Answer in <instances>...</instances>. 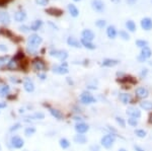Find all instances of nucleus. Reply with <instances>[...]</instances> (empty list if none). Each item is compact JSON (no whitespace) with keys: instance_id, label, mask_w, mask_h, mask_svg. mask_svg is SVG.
Segmentation results:
<instances>
[{"instance_id":"f257e3e1","label":"nucleus","mask_w":152,"mask_h":151,"mask_svg":"<svg viewBox=\"0 0 152 151\" xmlns=\"http://www.w3.org/2000/svg\"><path fill=\"white\" fill-rule=\"evenodd\" d=\"M115 141H116V137L114 134H108V135H104V137L102 138L100 143H102V145L104 146V148L109 149V148H111L114 145Z\"/></svg>"},{"instance_id":"f03ea898","label":"nucleus","mask_w":152,"mask_h":151,"mask_svg":"<svg viewBox=\"0 0 152 151\" xmlns=\"http://www.w3.org/2000/svg\"><path fill=\"white\" fill-rule=\"evenodd\" d=\"M80 101L81 103H84V105H90V103H95V99L92 96V94H90L89 92H86V91L81 93Z\"/></svg>"},{"instance_id":"7ed1b4c3","label":"nucleus","mask_w":152,"mask_h":151,"mask_svg":"<svg viewBox=\"0 0 152 151\" xmlns=\"http://www.w3.org/2000/svg\"><path fill=\"white\" fill-rule=\"evenodd\" d=\"M42 42H43L42 38H41L39 35H36V34H34V35H31L29 37V39H27V43H29V46L35 47V48H37L39 45L42 44Z\"/></svg>"},{"instance_id":"20e7f679","label":"nucleus","mask_w":152,"mask_h":151,"mask_svg":"<svg viewBox=\"0 0 152 151\" xmlns=\"http://www.w3.org/2000/svg\"><path fill=\"white\" fill-rule=\"evenodd\" d=\"M50 55L53 57H56L59 60H65L68 57V53L65 50H51Z\"/></svg>"},{"instance_id":"39448f33","label":"nucleus","mask_w":152,"mask_h":151,"mask_svg":"<svg viewBox=\"0 0 152 151\" xmlns=\"http://www.w3.org/2000/svg\"><path fill=\"white\" fill-rule=\"evenodd\" d=\"M135 94H136V96L138 97V99H145L149 96V91L148 89L145 88V87H138V88H136V90H135Z\"/></svg>"},{"instance_id":"423d86ee","label":"nucleus","mask_w":152,"mask_h":151,"mask_svg":"<svg viewBox=\"0 0 152 151\" xmlns=\"http://www.w3.org/2000/svg\"><path fill=\"white\" fill-rule=\"evenodd\" d=\"M127 115L130 117V118H135V119H139L141 117V110L139 108H135V107H130L127 108Z\"/></svg>"},{"instance_id":"0eeeda50","label":"nucleus","mask_w":152,"mask_h":151,"mask_svg":"<svg viewBox=\"0 0 152 151\" xmlns=\"http://www.w3.org/2000/svg\"><path fill=\"white\" fill-rule=\"evenodd\" d=\"M91 7L97 12H102L104 10V3L102 0H92L91 1Z\"/></svg>"},{"instance_id":"6e6552de","label":"nucleus","mask_w":152,"mask_h":151,"mask_svg":"<svg viewBox=\"0 0 152 151\" xmlns=\"http://www.w3.org/2000/svg\"><path fill=\"white\" fill-rule=\"evenodd\" d=\"M68 68H67V64H62V65H56L53 67V72L57 74H66L68 73Z\"/></svg>"},{"instance_id":"1a4fd4ad","label":"nucleus","mask_w":152,"mask_h":151,"mask_svg":"<svg viewBox=\"0 0 152 151\" xmlns=\"http://www.w3.org/2000/svg\"><path fill=\"white\" fill-rule=\"evenodd\" d=\"M46 13L50 14L52 16H61L62 13H63V10L59 9V8H56V7H50V8H47L46 9Z\"/></svg>"},{"instance_id":"9d476101","label":"nucleus","mask_w":152,"mask_h":151,"mask_svg":"<svg viewBox=\"0 0 152 151\" xmlns=\"http://www.w3.org/2000/svg\"><path fill=\"white\" fill-rule=\"evenodd\" d=\"M11 145L13 146L14 148H21L23 146V140L21 139L20 137H18V136H14V137L11 138Z\"/></svg>"},{"instance_id":"9b49d317","label":"nucleus","mask_w":152,"mask_h":151,"mask_svg":"<svg viewBox=\"0 0 152 151\" xmlns=\"http://www.w3.org/2000/svg\"><path fill=\"white\" fill-rule=\"evenodd\" d=\"M141 27L145 31H150L152 29V20L149 17H145L141 20Z\"/></svg>"},{"instance_id":"f8f14e48","label":"nucleus","mask_w":152,"mask_h":151,"mask_svg":"<svg viewBox=\"0 0 152 151\" xmlns=\"http://www.w3.org/2000/svg\"><path fill=\"white\" fill-rule=\"evenodd\" d=\"M88 129H89V127L87 126L85 123H78V124L75 126V130H76V132L78 134L86 133V132L88 131Z\"/></svg>"},{"instance_id":"ddd939ff","label":"nucleus","mask_w":152,"mask_h":151,"mask_svg":"<svg viewBox=\"0 0 152 151\" xmlns=\"http://www.w3.org/2000/svg\"><path fill=\"white\" fill-rule=\"evenodd\" d=\"M82 39L91 42L95 39V34H93V31H90V29H84V31H82Z\"/></svg>"},{"instance_id":"4468645a","label":"nucleus","mask_w":152,"mask_h":151,"mask_svg":"<svg viewBox=\"0 0 152 151\" xmlns=\"http://www.w3.org/2000/svg\"><path fill=\"white\" fill-rule=\"evenodd\" d=\"M0 22L3 24H9L10 23V16L7 12L0 11Z\"/></svg>"},{"instance_id":"2eb2a0df","label":"nucleus","mask_w":152,"mask_h":151,"mask_svg":"<svg viewBox=\"0 0 152 151\" xmlns=\"http://www.w3.org/2000/svg\"><path fill=\"white\" fill-rule=\"evenodd\" d=\"M27 18V13H25L23 10H18V11H16L15 13H14V20H16V22H23V20Z\"/></svg>"},{"instance_id":"dca6fc26","label":"nucleus","mask_w":152,"mask_h":151,"mask_svg":"<svg viewBox=\"0 0 152 151\" xmlns=\"http://www.w3.org/2000/svg\"><path fill=\"white\" fill-rule=\"evenodd\" d=\"M33 67L37 71H41V70L45 69V63L42 60H40V59H36L33 62Z\"/></svg>"},{"instance_id":"f3484780","label":"nucleus","mask_w":152,"mask_h":151,"mask_svg":"<svg viewBox=\"0 0 152 151\" xmlns=\"http://www.w3.org/2000/svg\"><path fill=\"white\" fill-rule=\"evenodd\" d=\"M120 101L124 103V105H127V103H130L132 101V96L129 93H120Z\"/></svg>"},{"instance_id":"a211bd4d","label":"nucleus","mask_w":152,"mask_h":151,"mask_svg":"<svg viewBox=\"0 0 152 151\" xmlns=\"http://www.w3.org/2000/svg\"><path fill=\"white\" fill-rule=\"evenodd\" d=\"M118 63H119V61L115 60V59H104V60L102 61V65L104 66V67H114Z\"/></svg>"},{"instance_id":"6ab92c4d","label":"nucleus","mask_w":152,"mask_h":151,"mask_svg":"<svg viewBox=\"0 0 152 151\" xmlns=\"http://www.w3.org/2000/svg\"><path fill=\"white\" fill-rule=\"evenodd\" d=\"M106 35L110 39H115L117 37V31H116V27L114 25H110L108 27V29H106Z\"/></svg>"},{"instance_id":"aec40b11","label":"nucleus","mask_w":152,"mask_h":151,"mask_svg":"<svg viewBox=\"0 0 152 151\" xmlns=\"http://www.w3.org/2000/svg\"><path fill=\"white\" fill-rule=\"evenodd\" d=\"M68 11L73 17H77L79 14V10L77 9V7L74 4H68Z\"/></svg>"},{"instance_id":"412c9836","label":"nucleus","mask_w":152,"mask_h":151,"mask_svg":"<svg viewBox=\"0 0 152 151\" xmlns=\"http://www.w3.org/2000/svg\"><path fill=\"white\" fill-rule=\"evenodd\" d=\"M74 141L78 144H85L87 139L83 134H77V135H75V137H74Z\"/></svg>"},{"instance_id":"4be33fe9","label":"nucleus","mask_w":152,"mask_h":151,"mask_svg":"<svg viewBox=\"0 0 152 151\" xmlns=\"http://www.w3.org/2000/svg\"><path fill=\"white\" fill-rule=\"evenodd\" d=\"M23 85H25V89L27 92H33L34 89H35V85H34V83L29 79H25Z\"/></svg>"},{"instance_id":"5701e85b","label":"nucleus","mask_w":152,"mask_h":151,"mask_svg":"<svg viewBox=\"0 0 152 151\" xmlns=\"http://www.w3.org/2000/svg\"><path fill=\"white\" fill-rule=\"evenodd\" d=\"M151 55H152V52L148 47L142 48V50H141V57H143L144 59H147V58H150Z\"/></svg>"},{"instance_id":"b1692460","label":"nucleus","mask_w":152,"mask_h":151,"mask_svg":"<svg viewBox=\"0 0 152 151\" xmlns=\"http://www.w3.org/2000/svg\"><path fill=\"white\" fill-rule=\"evenodd\" d=\"M50 113L53 117H55L58 120H61L63 118V114L61 113V110H57V108H50Z\"/></svg>"},{"instance_id":"393cba45","label":"nucleus","mask_w":152,"mask_h":151,"mask_svg":"<svg viewBox=\"0 0 152 151\" xmlns=\"http://www.w3.org/2000/svg\"><path fill=\"white\" fill-rule=\"evenodd\" d=\"M67 43L69 46H72V47H74V48H80V43H79L78 41L75 39V38H72V37H70V38H68V40H67Z\"/></svg>"},{"instance_id":"a878e982","label":"nucleus","mask_w":152,"mask_h":151,"mask_svg":"<svg viewBox=\"0 0 152 151\" xmlns=\"http://www.w3.org/2000/svg\"><path fill=\"white\" fill-rule=\"evenodd\" d=\"M140 107L141 108L145 110H152V101H143L140 103Z\"/></svg>"},{"instance_id":"bb28decb","label":"nucleus","mask_w":152,"mask_h":151,"mask_svg":"<svg viewBox=\"0 0 152 151\" xmlns=\"http://www.w3.org/2000/svg\"><path fill=\"white\" fill-rule=\"evenodd\" d=\"M81 44H82L86 49H89V50H95V45L91 43L90 41H87V40L81 39Z\"/></svg>"},{"instance_id":"cd10ccee","label":"nucleus","mask_w":152,"mask_h":151,"mask_svg":"<svg viewBox=\"0 0 152 151\" xmlns=\"http://www.w3.org/2000/svg\"><path fill=\"white\" fill-rule=\"evenodd\" d=\"M118 82H121V83H128V82H131V83H136V80L134 79L133 77H130V76H128V77H123V78H120V79H118Z\"/></svg>"},{"instance_id":"c85d7f7f","label":"nucleus","mask_w":152,"mask_h":151,"mask_svg":"<svg viewBox=\"0 0 152 151\" xmlns=\"http://www.w3.org/2000/svg\"><path fill=\"white\" fill-rule=\"evenodd\" d=\"M9 91H10L9 86L7 85L0 86V96H5V95H7L9 93Z\"/></svg>"},{"instance_id":"c756f323","label":"nucleus","mask_w":152,"mask_h":151,"mask_svg":"<svg viewBox=\"0 0 152 151\" xmlns=\"http://www.w3.org/2000/svg\"><path fill=\"white\" fill-rule=\"evenodd\" d=\"M42 24H43L42 20H35V22H33V23L31 24V29L32 31H38V29L42 27Z\"/></svg>"},{"instance_id":"7c9ffc66","label":"nucleus","mask_w":152,"mask_h":151,"mask_svg":"<svg viewBox=\"0 0 152 151\" xmlns=\"http://www.w3.org/2000/svg\"><path fill=\"white\" fill-rule=\"evenodd\" d=\"M126 27H127L130 31H136V24H135V22L133 20H128V22H126Z\"/></svg>"},{"instance_id":"2f4dec72","label":"nucleus","mask_w":152,"mask_h":151,"mask_svg":"<svg viewBox=\"0 0 152 151\" xmlns=\"http://www.w3.org/2000/svg\"><path fill=\"white\" fill-rule=\"evenodd\" d=\"M59 144H60V146L63 148V149H66V148H68L70 146L69 141H68L67 139H65V138H62V139H60Z\"/></svg>"},{"instance_id":"473e14b6","label":"nucleus","mask_w":152,"mask_h":151,"mask_svg":"<svg viewBox=\"0 0 152 151\" xmlns=\"http://www.w3.org/2000/svg\"><path fill=\"white\" fill-rule=\"evenodd\" d=\"M146 131H144L143 129H137L135 130V135L139 138H145L146 137Z\"/></svg>"},{"instance_id":"72a5a7b5","label":"nucleus","mask_w":152,"mask_h":151,"mask_svg":"<svg viewBox=\"0 0 152 151\" xmlns=\"http://www.w3.org/2000/svg\"><path fill=\"white\" fill-rule=\"evenodd\" d=\"M119 35H120V37H121L123 40H125V41H128V40L130 39L129 34H128L127 31H120Z\"/></svg>"},{"instance_id":"f704fd0d","label":"nucleus","mask_w":152,"mask_h":151,"mask_svg":"<svg viewBox=\"0 0 152 151\" xmlns=\"http://www.w3.org/2000/svg\"><path fill=\"white\" fill-rule=\"evenodd\" d=\"M116 122H117L118 125H120V127H122V128H125L126 127L125 121H124V119L121 118V117H117V118H116Z\"/></svg>"},{"instance_id":"c9c22d12","label":"nucleus","mask_w":152,"mask_h":151,"mask_svg":"<svg viewBox=\"0 0 152 151\" xmlns=\"http://www.w3.org/2000/svg\"><path fill=\"white\" fill-rule=\"evenodd\" d=\"M25 58V54H23V52L22 51H19V52H18V54L15 55V57L13 58V60L15 61H20V60H22V59Z\"/></svg>"},{"instance_id":"e433bc0d","label":"nucleus","mask_w":152,"mask_h":151,"mask_svg":"<svg viewBox=\"0 0 152 151\" xmlns=\"http://www.w3.org/2000/svg\"><path fill=\"white\" fill-rule=\"evenodd\" d=\"M128 124H129L131 127H136L137 125H138V120L135 118H130V119H128Z\"/></svg>"},{"instance_id":"4c0bfd02","label":"nucleus","mask_w":152,"mask_h":151,"mask_svg":"<svg viewBox=\"0 0 152 151\" xmlns=\"http://www.w3.org/2000/svg\"><path fill=\"white\" fill-rule=\"evenodd\" d=\"M35 132H36V129L35 128H33V127H29V128L25 129V134L27 136H32L33 134H35Z\"/></svg>"},{"instance_id":"58836bf2","label":"nucleus","mask_w":152,"mask_h":151,"mask_svg":"<svg viewBox=\"0 0 152 151\" xmlns=\"http://www.w3.org/2000/svg\"><path fill=\"white\" fill-rule=\"evenodd\" d=\"M136 45L140 48H144V47H147L148 43L144 40H138V41H136Z\"/></svg>"},{"instance_id":"ea45409f","label":"nucleus","mask_w":152,"mask_h":151,"mask_svg":"<svg viewBox=\"0 0 152 151\" xmlns=\"http://www.w3.org/2000/svg\"><path fill=\"white\" fill-rule=\"evenodd\" d=\"M32 118L35 119V120H43V119L45 118V115L43 114V113H36Z\"/></svg>"},{"instance_id":"a19ab883","label":"nucleus","mask_w":152,"mask_h":151,"mask_svg":"<svg viewBox=\"0 0 152 151\" xmlns=\"http://www.w3.org/2000/svg\"><path fill=\"white\" fill-rule=\"evenodd\" d=\"M106 20H97V22H95V25L97 27H100V29H102L104 27H106Z\"/></svg>"},{"instance_id":"79ce46f5","label":"nucleus","mask_w":152,"mask_h":151,"mask_svg":"<svg viewBox=\"0 0 152 151\" xmlns=\"http://www.w3.org/2000/svg\"><path fill=\"white\" fill-rule=\"evenodd\" d=\"M19 29H20L21 31H23V33H29L31 27H27V25H20V27H19Z\"/></svg>"},{"instance_id":"37998d69","label":"nucleus","mask_w":152,"mask_h":151,"mask_svg":"<svg viewBox=\"0 0 152 151\" xmlns=\"http://www.w3.org/2000/svg\"><path fill=\"white\" fill-rule=\"evenodd\" d=\"M36 2H37L39 5H46L49 2V0H36Z\"/></svg>"},{"instance_id":"c03bdc74","label":"nucleus","mask_w":152,"mask_h":151,"mask_svg":"<svg viewBox=\"0 0 152 151\" xmlns=\"http://www.w3.org/2000/svg\"><path fill=\"white\" fill-rule=\"evenodd\" d=\"M21 125L20 124H15L14 126H12V128H10V131H16V130H18L19 128H20Z\"/></svg>"},{"instance_id":"a18cd8bd","label":"nucleus","mask_w":152,"mask_h":151,"mask_svg":"<svg viewBox=\"0 0 152 151\" xmlns=\"http://www.w3.org/2000/svg\"><path fill=\"white\" fill-rule=\"evenodd\" d=\"M89 150L90 151H99V147H98V145H92V146H90Z\"/></svg>"},{"instance_id":"49530a36","label":"nucleus","mask_w":152,"mask_h":151,"mask_svg":"<svg viewBox=\"0 0 152 151\" xmlns=\"http://www.w3.org/2000/svg\"><path fill=\"white\" fill-rule=\"evenodd\" d=\"M147 73H148V70H147V69H142V71H141L140 75L142 76V77H144V76L147 75Z\"/></svg>"},{"instance_id":"de8ad7c7","label":"nucleus","mask_w":152,"mask_h":151,"mask_svg":"<svg viewBox=\"0 0 152 151\" xmlns=\"http://www.w3.org/2000/svg\"><path fill=\"white\" fill-rule=\"evenodd\" d=\"M0 51H2V52H6V51H7V47L4 46V45H0Z\"/></svg>"},{"instance_id":"09e8293b","label":"nucleus","mask_w":152,"mask_h":151,"mask_svg":"<svg viewBox=\"0 0 152 151\" xmlns=\"http://www.w3.org/2000/svg\"><path fill=\"white\" fill-rule=\"evenodd\" d=\"M134 149L136 150V151H145L142 147H140V146H135Z\"/></svg>"},{"instance_id":"8fccbe9b","label":"nucleus","mask_w":152,"mask_h":151,"mask_svg":"<svg viewBox=\"0 0 152 151\" xmlns=\"http://www.w3.org/2000/svg\"><path fill=\"white\" fill-rule=\"evenodd\" d=\"M136 1H137V0H127L128 3L131 4V5H133L134 3H136Z\"/></svg>"},{"instance_id":"3c124183","label":"nucleus","mask_w":152,"mask_h":151,"mask_svg":"<svg viewBox=\"0 0 152 151\" xmlns=\"http://www.w3.org/2000/svg\"><path fill=\"white\" fill-rule=\"evenodd\" d=\"M6 107V103H0V108H3Z\"/></svg>"},{"instance_id":"603ef678","label":"nucleus","mask_w":152,"mask_h":151,"mask_svg":"<svg viewBox=\"0 0 152 151\" xmlns=\"http://www.w3.org/2000/svg\"><path fill=\"white\" fill-rule=\"evenodd\" d=\"M149 123L152 124V114L150 115V116H149Z\"/></svg>"},{"instance_id":"864d4df0","label":"nucleus","mask_w":152,"mask_h":151,"mask_svg":"<svg viewBox=\"0 0 152 151\" xmlns=\"http://www.w3.org/2000/svg\"><path fill=\"white\" fill-rule=\"evenodd\" d=\"M40 77H42V79H45V78H46V76H45L44 74H40Z\"/></svg>"},{"instance_id":"5fc2aeb1","label":"nucleus","mask_w":152,"mask_h":151,"mask_svg":"<svg viewBox=\"0 0 152 151\" xmlns=\"http://www.w3.org/2000/svg\"><path fill=\"white\" fill-rule=\"evenodd\" d=\"M118 151H127V150H126L125 148H120V149L118 150Z\"/></svg>"},{"instance_id":"6e6d98bb","label":"nucleus","mask_w":152,"mask_h":151,"mask_svg":"<svg viewBox=\"0 0 152 151\" xmlns=\"http://www.w3.org/2000/svg\"><path fill=\"white\" fill-rule=\"evenodd\" d=\"M112 1H114V2H118L119 0H112Z\"/></svg>"},{"instance_id":"4d7b16f0","label":"nucleus","mask_w":152,"mask_h":151,"mask_svg":"<svg viewBox=\"0 0 152 151\" xmlns=\"http://www.w3.org/2000/svg\"><path fill=\"white\" fill-rule=\"evenodd\" d=\"M74 1H80V0H74Z\"/></svg>"},{"instance_id":"13d9d810","label":"nucleus","mask_w":152,"mask_h":151,"mask_svg":"<svg viewBox=\"0 0 152 151\" xmlns=\"http://www.w3.org/2000/svg\"><path fill=\"white\" fill-rule=\"evenodd\" d=\"M0 151H1V146H0Z\"/></svg>"}]
</instances>
